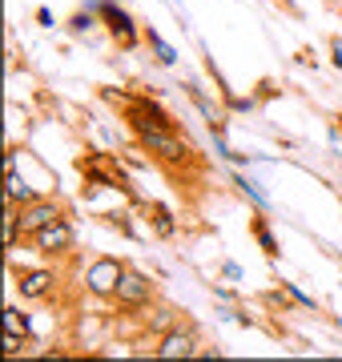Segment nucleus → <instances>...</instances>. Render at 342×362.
I'll list each match as a JSON object with an SVG mask.
<instances>
[{"label": "nucleus", "mask_w": 342, "mask_h": 362, "mask_svg": "<svg viewBox=\"0 0 342 362\" xmlns=\"http://www.w3.org/2000/svg\"><path fill=\"white\" fill-rule=\"evenodd\" d=\"M4 197H8V206H28L37 194H33V189H28V185L16 177V173H8V189H4Z\"/></svg>", "instance_id": "13"}, {"label": "nucleus", "mask_w": 342, "mask_h": 362, "mask_svg": "<svg viewBox=\"0 0 342 362\" xmlns=\"http://www.w3.org/2000/svg\"><path fill=\"white\" fill-rule=\"evenodd\" d=\"M125 262L113 258V254H97V258H89V266H85V274H81V286H85V294L97 298V302H113V294H117L121 278H125Z\"/></svg>", "instance_id": "3"}, {"label": "nucleus", "mask_w": 342, "mask_h": 362, "mask_svg": "<svg viewBox=\"0 0 342 362\" xmlns=\"http://www.w3.org/2000/svg\"><path fill=\"white\" fill-rule=\"evenodd\" d=\"M149 221H153V233L158 238H173L177 233V221H173L170 206H161V202H149Z\"/></svg>", "instance_id": "11"}, {"label": "nucleus", "mask_w": 342, "mask_h": 362, "mask_svg": "<svg viewBox=\"0 0 342 362\" xmlns=\"http://www.w3.org/2000/svg\"><path fill=\"white\" fill-rule=\"evenodd\" d=\"M185 322V310H177V306H173V302H153V306H149V314H145L141 318V338H153V342H158L161 334H170L173 326H182Z\"/></svg>", "instance_id": "9"}, {"label": "nucleus", "mask_w": 342, "mask_h": 362, "mask_svg": "<svg viewBox=\"0 0 342 362\" xmlns=\"http://www.w3.org/2000/svg\"><path fill=\"white\" fill-rule=\"evenodd\" d=\"M4 330H8V334H25V330H28V318L16 310V306H8V310H4Z\"/></svg>", "instance_id": "15"}, {"label": "nucleus", "mask_w": 342, "mask_h": 362, "mask_svg": "<svg viewBox=\"0 0 342 362\" xmlns=\"http://www.w3.org/2000/svg\"><path fill=\"white\" fill-rule=\"evenodd\" d=\"M153 302H158V282L141 270H125V278H121L117 294H113L109 306H113L121 318H145Z\"/></svg>", "instance_id": "2"}, {"label": "nucleus", "mask_w": 342, "mask_h": 362, "mask_svg": "<svg viewBox=\"0 0 342 362\" xmlns=\"http://www.w3.org/2000/svg\"><path fill=\"white\" fill-rule=\"evenodd\" d=\"M13 278L25 302H49L57 294V286H61L57 266H20V270H13Z\"/></svg>", "instance_id": "6"}, {"label": "nucleus", "mask_w": 342, "mask_h": 362, "mask_svg": "<svg viewBox=\"0 0 342 362\" xmlns=\"http://www.w3.org/2000/svg\"><path fill=\"white\" fill-rule=\"evenodd\" d=\"M133 137H137V145H141L145 153L153 157L170 177H185V169H201L206 165L198 149L185 141L182 133H173V129H137Z\"/></svg>", "instance_id": "1"}, {"label": "nucleus", "mask_w": 342, "mask_h": 362, "mask_svg": "<svg viewBox=\"0 0 342 362\" xmlns=\"http://www.w3.org/2000/svg\"><path fill=\"white\" fill-rule=\"evenodd\" d=\"M97 8L105 13V25H109V33H113V40H117V49L133 52L137 49V40H145V33H137V25L129 21L125 8H117V4H97Z\"/></svg>", "instance_id": "10"}, {"label": "nucleus", "mask_w": 342, "mask_h": 362, "mask_svg": "<svg viewBox=\"0 0 342 362\" xmlns=\"http://www.w3.org/2000/svg\"><path fill=\"white\" fill-rule=\"evenodd\" d=\"M145 45H149V49L158 52V61H161V65H173V61H177V52H173L170 45H165V40H161L158 33H153V28H145Z\"/></svg>", "instance_id": "14"}, {"label": "nucleus", "mask_w": 342, "mask_h": 362, "mask_svg": "<svg viewBox=\"0 0 342 362\" xmlns=\"http://www.w3.org/2000/svg\"><path fill=\"white\" fill-rule=\"evenodd\" d=\"M28 242H33V250H37L40 258L65 262V258H73V250H77V226H73L69 218L53 221V226H45L40 233H33Z\"/></svg>", "instance_id": "4"}, {"label": "nucleus", "mask_w": 342, "mask_h": 362, "mask_svg": "<svg viewBox=\"0 0 342 362\" xmlns=\"http://www.w3.org/2000/svg\"><path fill=\"white\" fill-rule=\"evenodd\" d=\"M330 49H334V65L342 69V40H334V45H330Z\"/></svg>", "instance_id": "18"}, {"label": "nucleus", "mask_w": 342, "mask_h": 362, "mask_svg": "<svg viewBox=\"0 0 342 362\" xmlns=\"http://www.w3.org/2000/svg\"><path fill=\"white\" fill-rule=\"evenodd\" d=\"M250 233L258 238V246H262V254H266L270 262H274L278 254H282V250H278V238L270 233V226H266V218H254V221H250Z\"/></svg>", "instance_id": "12"}, {"label": "nucleus", "mask_w": 342, "mask_h": 362, "mask_svg": "<svg viewBox=\"0 0 342 362\" xmlns=\"http://www.w3.org/2000/svg\"><path fill=\"white\" fill-rule=\"evenodd\" d=\"M198 354H201V334L189 318L182 326H173L170 334H161L158 346H153V358H198Z\"/></svg>", "instance_id": "7"}, {"label": "nucleus", "mask_w": 342, "mask_h": 362, "mask_svg": "<svg viewBox=\"0 0 342 362\" xmlns=\"http://www.w3.org/2000/svg\"><path fill=\"white\" fill-rule=\"evenodd\" d=\"M20 338H25V334H20ZM20 338H16V334H8V338H4V354H8V358H16V354L25 350V346H20Z\"/></svg>", "instance_id": "17"}, {"label": "nucleus", "mask_w": 342, "mask_h": 362, "mask_svg": "<svg viewBox=\"0 0 342 362\" xmlns=\"http://www.w3.org/2000/svg\"><path fill=\"white\" fill-rule=\"evenodd\" d=\"M69 209L61 197H33L28 206L16 209V226H20V233L25 238H33V233H40L45 226H53V221H65Z\"/></svg>", "instance_id": "5"}, {"label": "nucleus", "mask_w": 342, "mask_h": 362, "mask_svg": "<svg viewBox=\"0 0 342 362\" xmlns=\"http://www.w3.org/2000/svg\"><path fill=\"white\" fill-rule=\"evenodd\" d=\"M77 169L85 173L89 181H97V185H113V189H129V177L121 173V165L113 161L109 153H89V157H81L77 161Z\"/></svg>", "instance_id": "8"}, {"label": "nucleus", "mask_w": 342, "mask_h": 362, "mask_svg": "<svg viewBox=\"0 0 342 362\" xmlns=\"http://www.w3.org/2000/svg\"><path fill=\"white\" fill-rule=\"evenodd\" d=\"M69 28H73V33H89V28H93V16H89V13H77Z\"/></svg>", "instance_id": "16"}]
</instances>
